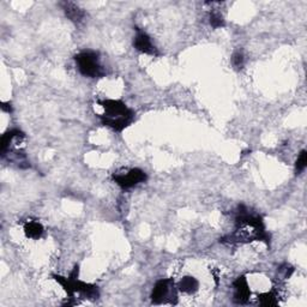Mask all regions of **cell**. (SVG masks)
Masks as SVG:
<instances>
[{
    "label": "cell",
    "mask_w": 307,
    "mask_h": 307,
    "mask_svg": "<svg viewBox=\"0 0 307 307\" xmlns=\"http://www.w3.org/2000/svg\"><path fill=\"white\" fill-rule=\"evenodd\" d=\"M98 104L105 110V113L98 116L102 124L114 131H123L133 122V112L120 100H104Z\"/></svg>",
    "instance_id": "obj_1"
},
{
    "label": "cell",
    "mask_w": 307,
    "mask_h": 307,
    "mask_svg": "<svg viewBox=\"0 0 307 307\" xmlns=\"http://www.w3.org/2000/svg\"><path fill=\"white\" fill-rule=\"evenodd\" d=\"M79 72L90 78H100L106 74L98 61V53L94 51H83L74 57Z\"/></svg>",
    "instance_id": "obj_2"
},
{
    "label": "cell",
    "mask_w": 307,
    "mask_h": 307,
    "mask_svg": "<svg viewBox=\"0 0 307 307\" xmlns=\"http://www.w3.org/2000/svg\"><path fill=\"white\" fill-rule=\"evenodd\" d=\"M113 180L117 182L120 187L123 188H131L133 186L138 185L139 182H143L147 180V174L139 168L130 169L129 172L125 173H116L113 174Z\"/></svg>",
    "instance_id": "obj_3"
},
{
    "label": "cell",
    "mask_w": 307,
    "mask_h": 307,
    "mask_svg": "<svg viewBox=\"0 0 307 307\" xmlns=\"http://www.w3.org/2000/svg\"><path fill=\"white\" fill-rule=\"evenodd\" d=\"M174 283L172 280H160L155 284L153 293H151V300L154 303L167 302L169 300V295L172 293Z\"/></svg>",
    "instance_id": "obj_4"
},
{
    "label": "cell",
    "mask_w": 307,
    "mask_h": 307,
    "mask_svg": "<svg viewBox=\"0 0 307 307\" xmlns=\"http://www.w3.org/2000/svg\"><path fill=\"white\" fill-rule=\"evenodd\" d=\"M133 46L137 51L142 52L144 54L149 55H157V51L155 48L154 43L151 42L150 36L147 33L142 32V30L137 29V35H136L135 40H133Z\"/></svg>",
    "instance_id": "obj_5"
},
{
    "label": "cell",
    "mask_w": 307,
    "mask_h": 307,
    "mask_svg": "<svg viewBox=\"0 0 307 307\" xmlns=\"http://www.w3.org/2000/svg\"><path fill=\"white\" fill-rule=\"evenodd\" d=\"M233 287H234V302L246 303L247 300L250 299L251 291L249 288V283H247L245 276L239 277L233 283Z\"/></svg>",
    "instance_id": "obj_6"
},
{
    "label": "cell",
    "mask_w": 307,
    "mask_h": 307,
    "mask_svg": "<svg viewBox=\"0 0 307 307\" xmlns=\"http://www.w3.org/2000/svg\"><path fill=\"white\" fill-rule=\"evenodd\" d=\"M61 6H63V10L65 12V15H66V17L69 18L71 22H73V23L76 24H80L83 21H84L85 12L83 11L79 6L74 4V3L65 2L61 4Z\"/></svg>",
    "instance_id": "obj_7"
},
{
    "label": "cell",
    "mask_w": 307,
    "mask_h": 307,
    "mask_svg": "<svg viewBox=\"0 0 307 307\" xmlns=\"http://www.w3.org/2000/svg\"><path fill=\"white\" fill-rule=\"evenodd\" d=\"M24 233L30 239H39L43 234V227L40 222L29 221L24 225Z\"/></svg>",
    "instance_id": "obj_8"
},
{
    "label": "cell",
    "mask_w": 307,
    "mask_h": 307,
    "mask_svg": "<svg viewBox=\"0 0 307 307\" xmlns=\"http://www.w3.org/2000/svg\"><path fill=\"white\" fill-rule=\"evenodd\" d=\"M198 281L194 277H191V276H186V277L181 278L180 282H179L178 288L179 290L182 291V293H194L198 289Z\"/></svg>",
    "instance_id": "obj_9"
},
{
    "label": "cell",
    "mask_w": 307,
    "mask_h": 307,
    "mask_svg": "<svg viewBox=\"0 0 307 307\" xmlns=\"http://www.w3.org/2000/svg\"><path fill=\"white\" fill-rule=\"evenodd\" d=\"M306 166H307V151L302 150L301 153H300L299 157H297L296 163H295L296 174H300V173H301L302 170L306 168Z\"/></svg>",
    "instance_id": "obj_10"
},
{
    "label": "cell",
    "mask_w": 307,
    "mask_h": 307,
    "mask_svg": "<svg viewBox=\"0 0 307 307\" xmlns=\"http://www.w3.org/2000/svg\"><path fill=\"white\" fill-rule=\"evenodd\" d=\"M260 305L263 306H275L277 305V297L274 293H265L260 295Z\"/></svg>",
    "instance_id": "obj_11"
},
{
    "label": "cell",
    "mask_w": 307,
    "mask_h": 307,
    "mask_svg": "<svg viewBox=\"0 0 307 307\" xmlns=\"http://www.w3.org/2000/svg\"><path fill=\"white\" fill-rule=\"evenodd\" d=\"M210 24H212L213 28H221L225 27V20H223V17L221 15L219 14V12H212L210 14Z\"/></svg>",
    "instance_id": "obj_12"
},
{
    "label": "cell",
    "mask_w": 307,
    "mask_h": 307,
    "mask_svg": "<svg viewBox=\"0 0 307 307\" xmlns=\"http://www.w3.org/2000/svg\"><path fill=\"white\" fill-rule=\"evenodd\" d=\"M244 61H245V58H244V54L241 53V52H235V53L233 54V57H232V64H233V66L237 70L243 69Z\"/></svg>",
    "instance_id": "obj_13"
},
{
    "label": "cell",
    "mask_w": 307,
    "mask_h": 307,
    "mask_svg": "<svg viewBox=\"0 0 307 307\" xmlns=\"http://www.w3.org/2000/svg\"><path fill=\"white\" fill-rule=\"evenodd\" d=\"M2 110L4 112H8V113H11L12 107L10 104H2Z\"/></svg>",
    "instance_id": "obj_14"
}]
</instances>
